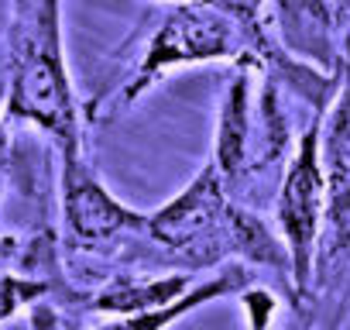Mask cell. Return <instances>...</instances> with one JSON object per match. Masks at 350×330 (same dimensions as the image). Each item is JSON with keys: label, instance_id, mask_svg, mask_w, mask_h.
I'll use <instances>...</instances> for the list:
<instances>
[{"label": "cell", "instance_id": "1", "mask_svg": "<svg viewBox=\"0 0 350 330\" xmlns=\"http://www.w3.org/2000/svg\"><path fill=\"white\" fill-rule=\"evenodd\" d=\"M148 227L172 258L175 272H200L220 265L224 258H241L292 282V258L285 241L271 234L251 207L230 196L213 162L203 165L183 193L151 210Z\"/></svg>", "mask_w": 350, "mask_h": 330}, {"label": "cell", "instance_id": "2", "mask_svg": "<svg viewBox=\"0 0 350 330\" xmlns=\"http://www.w3.org/2000/svg\"><path fill=\"white\" fill-rule=\"evenodd\" d=\"M4 114L45 131L55 141L59 155L86 151L79 100L66 62L62 0H18L14 4Z\"/></svg>", "mask_w": 350, "mask_h": 330}, {"label": "cell", "instance_id": "3", "mask_svg": "<svg viewBox=\"0 0 350 330\" xmlns=\"http://www.w3.org/2000/svg\"><path fill=\"white\" fill-rule=\"evenodd\" d=\"M261 42L244 4H175L151 31L144 55L117 93V107H134L175 69L203 62H258Z\"/></svg>", "mask_w": 350, "mask_h": 330}, {"label": "cell", "instance_id": "4", "mask_svg": "<svg viewBox=\"0 0 350 330\" xmlns=\"http://www.w3.org/2000/svg\"><path fill=\"white\" fill-rule=\"evenodd\" d=\"M258 62H241L224 103H220V120H217V144H213V165L230 190V196L244 207L254 210V190H261L275 169L285 173V148H288V120L278 107V90L275 76L265 79L258 103L251 100V76Z\"/></svg>", "mask_w": 350, "mask_h": 330}, {"label": "cell", "instance_id": "5", "mask_svg": "<svg viewBox=\"0 0 350 330\" xmlns=\"http://www.w3.org/2000/svg\"><path fill=\"white\" fill-rule=\"evenodd\" d=\"M62 158V227L66 244L83 255H103V258H124L127 265H141L144 258L137 248H161L151 238L148 214L131 210L120 203L93 173L86 162V151H66ZM165 251V248H161Z\"/></svg>", "mask_w": 350, "mask_h": 330}, {"label": "cell", "instance_id": "6", "mask_svg": "<svg viewBox=\"0 0 350 330\" xmlns=\"http://www.w3.org/2000/svg\"><path fill=\"white\" fill-rule=\"evenodd\" d=\"M326 207H329V179H326V165H323V120L316 117L302 131L285 173L278 179V193H275V224L292 258V292L295 296H306L312 285Z\"/></svg>", "mask_w": 350, "mask_h": 330}, {"label": "cell", "instance_id": "7", "mask_svg": "<svg viewBox=\"0 0 350 330\" xmlns=\"http://www.w3.org/2000/svg\"><path fill=\"white\" fill-rule=\"evenodd\" d=\"M275 35L288 59L312 66L316 73H336L340 42L329 0H268Z\"/></svg>", "mask_w": 350, "mask_h": 330}, {"label": "cell", "instance_id": "8", "mask_svg": "<svg viewBox=\"0 0 350 330\" xmlns=\"http://www.w3.org/2000/svg\"><path fill=\"white\" fill-rule=\"evenodd\" d=\"M251 285V275L244 265H227L220 268V275L206 279V282H196L183 299H175L168 306H158V309H144V313H124V316H110L103 320L100 327L93 330H168L172 323H179L183 316L203 309L206 303H217L224 296H234V292H244Z\"/></svg>", "mask_w": 350, "mask_h": 330}, {"label": "cell", "instance_id": "9", "mask_svg": "<svg viewBox=\"0 0 350 330\" xmlns=\"http://www.w3.org/2000/svg\"><path fill=\"white\" fill-rule=\"evenodd\" d=\"M196 282L186 275V272H168V275H144V272H134V275H117L113 282H107L90 309L96 313H107V316H124V313H144V309H158V306H168L175 299H183Z\"/></svg>", "mask_w": 350, "mask_h": 330}, {"label": "cell", "instance_id": "10", "mask_svg": "<svg viewBox=\"0 0 350 330\" xmlns=\"http://www.w3.org/2000/svg\"><path fill=\"white\" fill-rule=\"evenodd\" d=\"M52 285L45 279H28V275H11V272H0V323L11 320L18 309L38 303Z\"/></svg>", "mask_w": 350, "mask_h": 330}, {"label": "cell", "instance_id": "11", "mask_svg": "<svg viewBox=\"0 0 350 330\" xmlns=\"http://www.w3.org/2000/svg\"><path fill=\"white\" fill-rule=\"evenodd\" d=\"M275 309H278L275 292L258 289V285H247V289H244V313H247V320H251V330H268Z\"/></svg>", "mask_w": 350, "mask_h": 330}, {"label": "cell", "instance_id": "12", "mask_svg": "<svg viewBox=\"0 0 350 330\" xmlns=\"http://www.w3.org/2000/svg\"><path fill=\"white\" fill-rule=\"evenodd\" d=\"M8 173H11V134H8V114H4V97H0V200H4Z\"/></svg>", "mask_w": 350, "mask_h": 330}, {"label": "cell", "instance_id": "13", "mask_svg": "<svg viewBox=\"0 0 350 330\" xmlns=\"http://www.w3.org/2000/svg\"><path fill=\"white\" fill-rule=\"evenodd\" d=\"M179 4H241V0H179Z\"/></svg>", "mask_w": 350, "mask_h": 330}, {"label": "cell", "instance_id": "14", "mask_svg": "<svg viewBox=\"0 0 350 330\" xmlns=\"http://www.w3.org/2000/svg\"><path fill=\"white\" fill-rule=\"evenodd\" d=\"M11 255H14V244H11V241H0V262L11 258Z\"/></svg>", "mask_w": 350, "mask_h": 330}, {"label": "cell", "instance_id": "15", "mask_svg": "<svg viewBox=\"0 0 350 330\" xmlns=\"http://www.w3.org/2000/svg\"><path fill=\"white\" fill-rule=\"evenodd\" d=\"M336 4H350V0H336Z\"/></svg>", "mask_w": 350, "mask_h": 330}, {"label": "cell", "instance_id": "16", "mask_svg": "<svg viewBox=\"0 0 350 330\" xmlns=\"http://www.w3.org/2000/svg\"><path fill=\"white\" fill-rule=\"evenodd\" d=\"M302 330H306V327H302Z\"/></svg>", "mask_w": 350, "mask_h": 330}]
</instances>
